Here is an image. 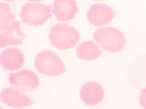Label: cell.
<instances>
[{
  "label": "cell",
  "instance_id": "obj_10",
  "mask_svg": "<svg viewBox=\"0 0 146 109\" xmlns=\"http://www.w3.org/2000/svg\"><path fill=\"white\" fill-rule=\"evenodd\" d=\"M25 63V56L21 50L7 47L1 54V65L5 69L16 71L22 68Z\"/></svg>",
  "mask_w": 146,
  "mask_h": 109
},
{
  "label": "cell",
  "instance_id": "obj_12",
  "mask_svg": "<svg viewBox=\"0 0 146 109\" xmlns=\"http://www.w3.org/2000/svg\"><path fill=\"white\" fill-rule=\"evenodd\" d=\"M100 45L93 41H85L77 47V56L84 61H92L100 56Z\"/></svg>",
  "mask_w": 146,
  "mask_h": 109
},
{
  "label": "cell",
  "instance_id": "obj_9",
  "mask_svg": "<svg viewBox=\"0 0 146 109\" xmlns=\"http://www.w3.org/2000/svg\"><path fill=\"white\" fill-rule=\"evenodd\" d=\"M52 11L58 21L68 22L78 12L77 2L76 0H54Z\"/></svg>",
  "mask_w": 146,
  "mask_h": 109
},
{
  "label": "cell",
  "instance_id": "obj_7",
  "mask_svg": "<svg viewBox=\"0 0 146 109\" xmlns=\"http://www.w3.org/2000/svg\"><path fill=\"white\" fill-rule=\"evenodd\" d=\"M1 101L6 106L13 108H25L30 106L33 104V101L29 95L21 92L20 90L12 87H7L2 90Z\"/></svg>",
  "mask_w": 146,
  "mask_h": 109
},
{
  "label": "cell",
  "instance_id": "obj_1",
  "mask_svg": "<svg viewBox=\"0 0 146 109\" xmlns=\"http://www.w3.org/2000/svg\"><path fill=\"white\" fill-rule=\"evenodd\" d=\"M50 43L59 50H68L79 43L80 34L74 27L66 24L54 25L49 31Z\"/></svg>",
  "mask_w": 146,
  "mask_h": 109
},
{
  "label": "cell",
  "instance_id": "obj_16",
  "mask_svg": "<svg viewBox=\"0 0 146 109\" xmlns=\"http://www.w3.org/2000/svg\"><path fill=\"white\" fill-rule=\"evenodd\" d=\"M7 2H13V1H15V0H6Z\"/></svg>",
  "mask_w": 146,
  "mask_h": 109
},
{
  "label": "cell",
  "instance_id": "obj_11",
  "mask_svg": "<svg viewBox=\"0 0 146 109\" xmlns=\"http://www.w3.org/2000/svg\"><path fill=\"white\" fill-rule=\"evenodd\" d=\"M25 41V35L20 28L18 21H15L13 24L0 32V47H5L7 45H21Z\"/></svg>",
  "mask_w": 146,
  "mask_h": 109
},
{
  "label": "cell",
  "instance_id": "obj_13",
  "mask_svg": "<svg viewBox=\"0 0 146 109\" xmlns=\"http://www.w3.org/2000/svg\"><path fill=\"white\" fill-rule=\"evenodd\" d=\"M15 21H17L16 16L10 7L6 3L0 4V32L10 26Z\"/></svg>",
  "mask_w": 146,
  "mask_h": 109
},
{
  "label": "cell",
  "instance_id": "obj_4",
  "mask_svg": "<svg viewBox=\"0 0 146 109\" xmlns=\"http://www.w3.org/2000/svg\"><path fill=\"white\" fill-rule=\"evenodd\" d=\"M22 21L31 26H43L50 17L51 11L48 6L39 3H27L20 12Z\"/></svg>",
  "mask_w": 146,
  "mask_h": 109
},
{
  "label": "cell",
  "instance_id": "obj_14",
  "mask_svg": "<svg viewBox=\"0 0 146 109\" xmlns=\"http://www.w3.org/2000/svg\"><path fill=\"white\" fill-rule=\"evenodd\" d=\"M139 101H140L141 107L143 109H146V88L141 91L140 97H139Z\"/></svg>",
  "mask_w": 146,
  "mask_h": 109
},
{
  "label": "cell",
  "instance_id": "obj_18",
  "mask_svg": "<svg viewBox=\"0 0 146 109\" xmlns=\"http://www.w3.org/2000/svg\"><path fill=\"white\" fill-rule=\"evenodd\" d=\"M0 109H4V108H3V107H1V108H0Z\"/></svg>",
  "mask_w": 146,
  "mask_h": 109
},
{
  "label": "cell",
  "instance_id": "obj_6",
  "mask_svg": "<svg viewBox=\"0 0 146 109\" xmlns=\"http://www.w3.org/2000/svg\"><path fill=\"white\" fill-rule=\"evenodd\" d=\"M87 17L91 25L102 26L108 25L114 17L113 9L105 4L92 5L87 13Z\"/></svg>",
  "mask_w": 146,
  "mask_h": 109
},
{
  "label": "cell",
  "instance_id": "obj_3",
  "mask_svg": "<svg viewBox=\"0 0 146 109\" xmlns=\"http://www.w3.org/2000/svg\"><path fill=\"white\" fill-rule=\"evenodd\" d=\"M35 66L41 74L48 76H59L66 70L61 58L50 50H43L36 54Z\"/></svg>",
  "mask_w": 146,
  "mask_h": 109
},
{
  "label": "cell",
  "instance_id": "obj_15",
  "mask_svg": "<svg viewBox=\"0 0 146 109\" xmlns=\"http://www.w3.org/2000/svg\"><path fill=\"white\" fill-rule=\"evenodd\" d=\"M27 1H29V2H39V1H42V0H27Z\"/></svg>",
  "mask_w": 146,
  "mask_h": 109
},
{
  "label": "cell",
  "instance_id": "obj_5",
  "mask_svg": "<svg viewBox=\"0 0 146 109\" xmlns=\"http://www.w3.org/2000/svg\"><path fill=\"white\" fill-rule=\"evenodd\" d=\"M9 83L21 92H32L39 85L38 76L30 70H21L9 75Z\"/></svg>",
  "mask_w": 146,
  "mask_h": 109
},
{
  "label": "cell",
  "instance_id": "obj_2",
  "mask_svg": "<svg viewBox=\"0 0 146 109\" xmlns=\"http://www.w3.org/2000/svg\"><path fill=\"white\" fill-rule=\"evenodd\" d=\"M93 38L100 47L111 53L121 52L126 44L124 35L111 26L97 29L93 34Z\"/></svg>",
  "mask_w": 146,
  "mask_h": 109
},
{
  "label": "cell",
  "instance_id": "obj_8",
  "mask_svg": "<svg viewBox=\"0 0 146 109\" xmlns=\"http://www.w3.org/2000/svg\"><path fill=\"white\" fill-rule=\"evenodd\" d=\"M81 101L87 106H93L100 104L104 97V89L97 82H87L82 85L80 91Z\"/></svg>",
  "mask_w": 146,
  "mask_h": 109
},
{
  "label": "cell",
  "instance_id": "obj_17",
  "mask_svg": "<svg viewBox=\"0 0 146 109\" xmlns=\"http://www.w3.org/2000/svg\"><path fill=\"white\" fill-rule=\"evenodd\" d=\"M93 1H102V0H93Z\"/></svg>",
  "mask_w": 146,
  "mask_h": 109
}]
</instances>
